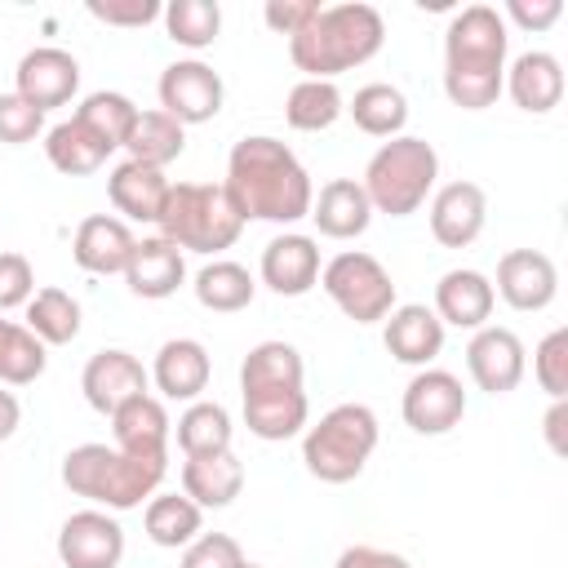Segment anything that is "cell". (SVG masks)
Returning <instances> with one entry per match:
<instances>
[{"label": "cell", "instance_id": "6da1fadb", "mask_svg": "<svg viewBox=\"0 0 568 568\" xmlns=\"http://www.w3.org/2000/svg\"><path fill=\"white\" fill-rule=\"evenodd\" d=\"M226 195L235 200L244 222H302L311 217V173L306 164L293 155L288 142L271 138V133H248L231 146L226 155Z\"/></svg>", "mask_w": 568, "mask_h": 568}, {"label": "cell", "instance_id": "7a4b0ae2", "mask_svg": "<svg viewBox=\"0 0 568 568\" xmlns=\"http://www.w3.org/2000/svg\"><path fill=\"white\" fill-rule=\"evenodd\" d=\"M506 18L493 4H466L444 31V93L462 111H488L506 80Z\"/></svg>", "mask_w": 568, "mask_h": 568}, {"label": "cell", "instance_id": "3957f363", "mask_svg": "<svg viewBox=\"0 0 568 568\" xmlns=\"http://www.w3.org/2000/svg\"><path fill=\"white\" fill-rule=\"evenodd\" d=\"M302 382H306V364L293 342H275V337L257 342L240 364L244 426L266 444L293 439L311 417Z\"/></svg>", "mask_w": 568, "mask_h": 568}, {"label": "cell", "instance_id": "277c9868", "mask_svg": "<svg viewBox=\"0 0 568 568\" xmlns=\"http://www.w3.org/2000/svg\"><path fill=\"white\" fill-rule=\"evenodd\" d=\"M386 40V22L373 4L346 0V4H320V13L288 40V58L306 80H337L351 67H364L377 58Z\"/></svg>", "mask_w": 568, "mask_h": 568}, {"label": "cell", "instance_id": "5b68a950", "mask_svg": "<svg viewBox=\"0 0 568 568\" xmlns=\"http://www.w3.org/2000/svg\"><path fill=\"white\" fill-rule=\"evenodd\" d=\"M169 457H138L106 444H75L62 457V484L75 497H89L98 510H133L151 501V493L164 484Z\"/></svg>", "mask_w": 568, "mask_h": 568}, {"label": "cell", "instance_id": "8992f818", "mask_svg": "<svg viewBox=\"0 0 568 568\" xmlns=\"http://www.w3.org/2000/svg\"><path fill=\"white\" fill-rule=\"evenodd\" d=\"M155 226L182 253H222L240 240L244 217L222 182H173Z\"/></svg>", "mask_w": 568, "mask_h": 568}, {"label": "cell", "instance_id": "52a82bcc", "mask_svg": "<svg viewBox=\"0 0 568 568\" xmlns=\"http://www.w3.org/2000/svg\"><path fill=\"white\" fill-rule=\"evenodd\" d=\"M435 178H439V155L426 138H413V133H399V138H386L368 169H364V195L373 204V213H386V217H408L426 204V195L435 191Z\"/></svg>", "mask_w": 568, "mask_h": 568}, {"label": "cell", "instance_id": "ba28073f", "mask_svg": "<svg viewBox=\"0 0 568 568\" xmlns=\"http://www.w3.org/2000/svg\"><path fill=\"white\" fill-rule=\"evenodd\" d=\"M377 413L368 404H337L302 435V462L320 484H351L377 448Z\"/></svg>", "mask_w": 568, "mask_h": 568}, {"label": "cell", "instance_id": "9c48e42d", "mask_svg": "<svg viewBox=\"0 0 568 568\" xmlns=\"http://www.w3.org/2000/svg\"><path fill=\"white\" fill-rule=\"evenodd\" d=\"M320 288L355 324H377V320H386L399 306L390 271L373 253H364V248H346V253L328 257L324 271H320Z\"/></svg>", "mask_w": 568, "mask_h": 568}, {"label": "cell", "instance_id": "30bf717a", "mask_svg": "<svg viewBox=\"0 0 568 568\" xmlns=\"http://www.w3.org/2000/svg\"><path fill=\"white\" fill-rule=\"evenodd\" d=\"M155 93H160V111L173 115L182 129H186V124H209V120L222 111V98H226L222 75H217L209 62H200V58H178V62H169V67L160 71Z\"/></svg>", "mask_w": 568, "mask_h": 568}, {"label": "cell", "instance_id": "8fae6325", "mask_svg": "<svg viewBox=\"0 0 568 568\" xmlns=\"http://www.w3.org/2000/svg\"><path fill=\"white\" fill-rule=\"evenodd\" d=\"M399 413H404V422H408L417 435H448V430L462 426V417H466L462 377L448 373V368H417L413 382L404 386Z\"/></svg>", "mask_w": 568, "mask_h": 568}, {"label": "cell", "instance_id": "7c38bea8", "mask_svg": "<svg viewBox=\"0 0 568 568\" xmlns=\"http://www.w3.org/2000/svg\"><path fill=\"white\" fill-rule=\"evenodd\" d=\"M58 559L62 568H115L124 559V528L111 510H75L58 528Z\"/></svg>", "mask_w": 568, "mask_h": 568}, {"label": "cell", "instance_id": "4fadbf2b", "mask_svg": "<svg viewBox=\"0 0 568 568\" xmlns=\"http://www.w3.org/2000/svg\"><path fill=\"white\" fill-rule=\"evenodd\" d=\"M75 89H80V62L58 44L27 49L18 71H13V93L27 98L36 111L67 106L75 98Z\"/></svg>", "mask_w": 568, "mask_h": 568}, {"label": "cell", "instance_id": "5bb4252c", "mask_svg": "<svg viewBox=\"0 0 568 568\" xmlns=\"http://www.w3.org/2000/svg\"><path fill=\"white\" fill-rule=\"evenodd\" d=\"M80 390H84V399H89L93 413H106L111 417L124 399L151 390V373L142 368L138 355H129L120 346H102V351L89 355V364L80 373Z\"/></svg>", "mask_w": 568, "mask_h": 568}, {"label": "cell", "instance_id": "9a60e30c", "mask_svg": "<svg viewBox=\"0 0 568 568\" xmlns=\"http://www.w3.org/2000/svg\"><path fill=\"white\" fill-rule=\"evenodd\" d=\"M466 368H470V377H475L479 390H488V395H510V390L524 382L528 355H524V342H519L510 328L484 324V328H475V337H470V346H466Z\"/></svg>", "mask_w": 568, "mask_h": 568}, {"label": "cell", "instance_id": "2e32d148", "mask_svg": "<svg viewBox=\"0 0 568 568\" xmlns=\"http://www.w3.org/2000/svg\"><path fill=\"white\" fill-rule=\"evenodd\" d=\"M493 293L515 311H546L559 293V271L541 248H510L497 262Z\"/></svg>", "mask_w": 568, "mask_h": 568}, {"label": "cell", "instance_id": "e0dca14e", "mask_svg": "<svg viewBox=\"0 0 568 568\" xmlns=\"http://www.w3.org/2000/svg\"><path fill=\"white\" fill-rule=\"evenodd\" d=\"M488 222V195L479 182H444L435 195H430V235L444 244V248H466L479 240Z\"/></svg>", "mask_w": 568, "mask_h": 568}, {"label": "cell", "instance_id": "ac0fdd59", "mask_svg": "<svg viewBox=\"0 0 568 568\" xmlns=\"http://www.w3.org/2000/svg\"><path fill=\"white\" fill-rule=\"evenodd\" d=\"M262 284L271 288V293H280V297H302V293H311L315 284H320V271H324V262H320V244L311 240V235H302V231H284V235H275L266 248H262Z\"/></svg>", "mask_w": 568, "mask_h": 568}, {"label": "cell", "instance_id": "d6986e66", "mask_svg": "<svg viewBox=\"0 0 568 568\" xmlns=\"http://www.w3.org/2000/svg\"><path fill=\"white\" fill-rule=\"evenodd\" d=\"M133 244L138 235L129 231L124 217H111V213H93L75 226V240H71V257L80 271L89 275H124L129 257H133Z\"/></svg>", "mask_w": 568, "mask_h": 568}, {"label": "cell", "instance_id": "ffe728a7", "mask_svg": "<svg viewBox=\"0 0 568 568\" xmlns=\"http://www.w3.org/2000/svg\"><path fill=\"white\" fill-rule=\"evenodd\" d=\"M213 377V359L204 351V342L195 337H169L160 351H155V364H151V382L164 399H182V404H195L204 395Z\"/></svg>", "mask_w": 568, "mask_h": 568}, {"label": "cell", "instance_id": "44dd1931", "mask_svg": "<svg viewBox=\"0 0 568 568\" xmlns=\"http://www.w3.org/2000/svg\"><path fill=\"white\" fill-rule=\"evenodd\" d=\"M493 302H497V293H493V280L484 275V271H475V266H453V271H444L439 275V284H435V315H439V324H453V328H484L488 324V315H493Z\"/></svg>", "mask_w": 568, "mask_h": 568}, {"label": "cell", "instance_id": "7402d4cb", "mask_svg": "<svg viewBox=\"0 0 568 568\" xmlns=\"http://www.w3.org/2000/svg\"><path fill=\"white\" fill-rule=\"evenodd\" d=\"M382 342L390 351V359L408 364V368H430V359L444 351V324L430 306L422 302H404L386 315Z\"/></svg>", "mask_w": 568, "mask_h": 568}, {"label": "cell", "instance_id": "603a6c76", "mask_svg": "<svg viewBox=\"0 0 568 568\" xmlns=\"http://www.w3.org/2000/svg\"><path fill=\"white\" fill-rule=\"evenodd\" d=\"M501 93H510V102L528 115H546L559 106L564 98V67L555 53L546 49H528L519 53L510 67H506V80H501Z\"/></svg>", "mask_w": 568, "mask_h": 568}, {"label": "cell", "instance_id": "cb8c5ba5", "mask_svg": "<svg viewBox=\"0 0 568 568\" xmlns=\"http://www.w3.org/2000/svg\"><path fill=\"white\" fill-rule=\"evenodd\" d=\"M124 280H129V293L133 297H146V302L173 297L182 288V280H186V257L164 235H146V240L133 244V257L124 266Z\"/></svg>", "mask_w": 568, "mask_h": 568}, {"label": "cell", "instance_id": "d4e9b609", "mask_svg": "<svg viewBox=\"0 0 568 568\" xmlns=\"http://www.w3.org/2000/svg\"><path fill=\"white\" fill-rule=\"evenodd\" d=\"M111 435H115V448H124V453H138V457H169L173 422H169V413H164V399H155L151 390L124 399V404L111 413Z\"/></svg>", "mask_w": 568, "mask_h": 568}, {"label": "cell", "instance_id": "484cf974", "mask_svg": "<svg viewBox=\"0 0 568 568\" xmlns=\"http://www.w3.org/2000/svg\"><path fill=\"white\" fill-rule=\"evenodd\" d=\"M169 186L173 182L164 178V169L138 164V160H120L106 173V195L124 222H155L164 200H169Z\"/></svg>", "mask_w": 568, "mask_h": 568}, {"label": "cell", "instance_id": "4316f807", "mask_svg": "<svg viewBox=\"0 0 568 568\" xmlns=\"http://www.w3.org/2000/svg\"><path fill=\"white\" fill-rule=\"evenodd\" d=\"M311 222L328 240H355V235L368 231L373 204H368V195H364V186L355 178H333L311 200Z\"/></svg>", "mask_w": 568, "mask_h": 568}, {"label": "cell", "instance_id": "83f0119b", "mask_svg": "<svg viewBox=\"0 0 568 568\" xmlns=\"http://www.w3.org/2000/svg\"><path fill=\"white\" fill-rule=\"evenodd\" d=\"M244 488V462L226 448V453H209V457H186L182 462V493L200 506V510H222L240 497Z\"/></svg>", "mask_w": 568, "mask_h": 568}, {"label": "cell", "instance_id": "f1b7e54d", "mask_svg": "<svg viewBox=\"0 0 568 568\" xmlns=\"http://www.w3.org/2000/svg\"><path fill=\"white\" fill-rule=\"evenodd\" d=\"M44 155H49V164H53L58 173L84 178V173H98V169L106 164L111 146H106L93 129H84V124L71 115V120H62V124H53V129L44 133Z\"/></svg>", "mask_w": 568, "mask_h": 568}, {"label": "cell", "instance_id": "f546056e", "mask_svg": "<svg viewBox=\"0 0 568 568\" xmlns=\"http://www.w3.org/2000/svg\"><path fill=\"white\" fill-rule=\"evenodd\" d=\"M142 524H146V537L164 550H182L200 537V524H204V510L186 497V493H151L146 510H142Z\"/></svg>", "mask_w": 568, "mask_h": 568}, {"label": "cell", "instance_id": "4dcf8cb0", "mask_svg": "<svg viewBox=\"0 0 568 568\" xmlns=\"http://www.w3.org/2000/svg\"><path fill=\"white\" fill-rule=\"evenodd\" d=\"M191 288H195V302L204 311H217V315L244 311L257 297V280L248 275V266H240L231 257H213L209 266H200V275H195Z\"/></svg>", "mask_w": 568, "mask_h": 568}, {"label": "cell", "instance_id": "1f68e13d", "mask_svg": "<svg viewBox=\"0 0 568 568\" xmlns=\"http://www.w3.org/2000/svg\"><path fill=\"white\" fill-rule=\"evenodd\" d=\"M124 151L138 164L164 169V164H173L186 151V129L173 115H164V111H138V120H133V129L124 138Z\"/></svg>", "mask_w": 568, "mask_h": 568}, {"label": "cell", "instance_id": "d6a6232c", "mask_svg": "<svg viewBox=\"0 0 568 568\" xmlns=\"http://www.w3.org/2000/svg\"><path fill=\"white\" fill-rule=\"evenodd\" d=\"M346 111H351L355 129H364L368 138H399L404 124H408V98L386 80H373V84L355 89Z\"/></svg>", "mask_w": 568, "mask_h": 568}, {"label": "cell", "instance_id": "836d02e7", "mask_svg": "<svg viewBox=\"0 0 568 568\" xmlns=\"http://www.w3.org/2000/svg\"><path fill=\"white\" fill-rule=\"evenodd\" d=\"M342 111H346V102L333 80H297L284 98V120L297 133H324L337 124Z\"/></svg>", "mask_w": 568, "mask_h": 568}, {"label": "cell", "instance_id": "e575fe53", "mask_svg": "<svg viewBox=\"0 0 568 568\" xmlns=\"http://www.w3.org/2000/svg\"><path fill=\"white\" fill-rule=\"evenodd\" d=\"M231 413L217 399H195L186 404V413L178 417V448L182 457H209V453H226L231 448Z\"/></svg>", "mask_w": 568, "mask_h": 568}, {"label": "cell", "instance_id": "d590c367", "mask_svg": "<svg viewBox=\"0 0 568 568\" xmlns=\"http://www.w3.org/2000/svg\"><path fill=\"white\" fill-rule=\"evenodd\" d=\"M27 328L44 346H67L80 337V302L67 288H36L27 302Z\"/></svg>", "mask_w": 568, "mask_h": 568}, {"label": "cell", "instance_id": "8d00e7d4", "mask_svg": "<svg viewBox=\"0 0 568 568\" xmlns=\"http://www.w3.org/2000/svg\"><path fill=\"white\" fill-rule=\"evenodd\" d=\"M44 364H49L44 342L27 324L0 315V386H27L44 373Z\"/></svg>", "mask_w": 568, "mask_h": 568}, {"label": "cell", "instance_id": "74e56055", "mask_svg": "<svg viewBox=\"0 0 568 568\" xmlns=\"http://www.w3.org/2000/svg\"><path fill=\"white\" fill-rule=\"evenodd\" d=\"M75 120L84 129H93L111 151H124V138H129V129L138 120V106H133V98H124L115 89H98L75 106Z\"/></svg>", "mask_w": 568, "mask_h": 568}, {"label": "cell", "instance_id": "f35d334b", "mask_svg": "<svg viewBox=\"0 0 568 568\" xmlns=\"http://www.w3.org/2000/svg\"><path fill=\"white\" fill-rule=\"evenodd\" d=\"M164 31L182 49H209L222 31V9L217 0H169L164 4Z\"/></svg>", "mask_w": 568, "mask_h": 568}, {"label": "cell", "instance_id": "ab89813d", "mask_svg": "<svg viewBox=\"0 0 568 568\" xmlns=\"http://www.w3.org/2000/svg\"><path fill=\"white\" fill-rule=\"evenodd\" d=\"M532 377L550 399L568 395V328H550L532 351Z\"/></svg>", "mask_w": 568, "mask_h": 568}, {"label": "cell", "instance_id": "60d3db41", "mask_svg": "<svg viewBox=\"0 0 568 568\" xmlns=\"http://www.w3.org/2000/svg\"><path fill=\"white\" fill-rule=\"evenodd\" d=\"M44 133V111H36L27 98L18 93H0V142L9 146H27Z\"/></svg>", "mask_w": 568, "mask_h": 568}, {"label": "cell", "instance_id": "b9f144b4", "mask_svg": "<svg viewBox=\"0 0 568 568\" xmlns=\"http://www.w3.org/2000/svg\"><path fill=\"white\" fill-rule=\"evenodd\" d=\"M244 550L231 532H200L191 546H182V568H240Z\"/></svg>", "mask_w": 568, "mask_h": 568}, {"label": "cell", "instance_id": "7bdbcfd3", "mask_svg": "<svg viewBox=\"0 0 568 568\" xmlns=\"http://www.w3.org/2000/svg\"><path fill=\"white\" fill-rule=\"evenodd\" d=\"M36 293V271L22 253H0V315L27 306Z\"/></svg>", "mask_w": 568, "mask_h": 568}, {"label": "cell", "instance_id": "ee69618b", "mask_svg": "<svg viewBox=\"0 0 568 568\" xmlns=\"http://www.w3.org/2000/svg\"><path fill=\"white\" fill-rule=\"evenodd\" d=\"M84 9L106 27H146L164 13L155 0H89Z\"/></svg>", "mask_w": 568, "mask_h": 568}, {"label": "cell", "instance_id": "f6af8a7d", "mask_svg": "<svg viewBox=\"0 0 568 568\" xmlns=\"http://www.w3.org/2000/svg\"><path fill=\"white\" fill-rule=\"evenodd\" d=\"M320 13V4L315 0H266V9H262V18H266V27L271 31H280V36H297L311 18Z\"/></svg>", "mask_w": 568, "mask_h": 568}, {"label": "cell", "instance_id": "bcb514c9", "mask_svg": "<svg viewBox=\"0 0 568 568\" xmlns=\"http://www.w3.org/2000/svg\"><path fill=\"white\" fill-rule=\"evenodd\" d=\"M564 13V0H506V18L519 22L524 31H546Z\"/></svg>", "mask_w": 568, "mask_h": 568}, {"label": "cell", "instance_id": "7dc6e473", "mask_svg": "<svg viewBox=\"0 0 568 568\" xmlns=\"http://www.w3.org/2000/svg\"><path fill=\"white\" fill-rule=\"evenodd\" d=\"M333 568H413V564L395 550H382V546H346Z\"/></svg>", "mask_w": 568, "mask_h": 568}, {"label": "cell", "instance_id": "c3c4849f", "mask_svg": "<svg viewBox=\"0 0 568 568\" xmlns=\"http://www.w3.org/2000/svg\"><path fill=\"white\" fill-rule=\"evenodd\" d=\"M564 426H568V399H555L550 404V413H546V444H550V453L555 457H564L568 453V439H564Z\"/></svg>", "mask_w": 568, "mask_h": 568}, {"label": "cell", "instance_id": "681fc988", "mask_svg": "<svg viewBox=\"0 0 568 568\" xmlns=\"http://www.w3.org/2000/svg\"><path fill=\"white\" fill-rule=\"evenodd\" d=\"M18 422H22V404H18V395H13V390H4V386H0V444L18 430Z\"/></svg>", "mask_w": 568, "mask_h": 568}, {"label": "cell", "instance_id": "f907efd6", "mask_svg": "<svg viewBox=\"0 0 568 568\" xmlns=\"http://www.w3.org/2000/svg\"><path fill=\"white\" fill-rule=\"evenodd\" d=\"M240 568H262V564H248V559H244V564H240Z\"/></svg>", "mask_w": 568, "mask_h": 568}]
</instances>
